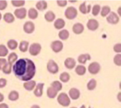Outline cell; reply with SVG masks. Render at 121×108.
Listing matches in <instances>:
<instances>
[{
  "label": "cell",
  "instance_id": "obj_36",
  "mask_svg": "<svg viewBox=\"0 0 121 108\" xmlns=\"http://www.w3.org/2000/svg\"><path fill=\"white\" fill-rule=\"evenodd\" d=\"M8 54V50L4 45H0V57H5Z\"/></svg>",
  "mask_w": 121,
  "mask_h": 108
},
{
  "label": "cell",
  "instance_id": "obj_33",
  "mask_svg": "<svg viewBox=\"0 0 121 108\" xmlns=\"http://www.w3.org/2000/svg\"><path fill=\"white\" fill-rule=\"evenodd\" d=\"M96 86L97 81L95 79H92L87 83V89L89 90H93L95 89Z\"/></svg>",
  "mask_w": 121,
  "mask_h": 108
},
{
  "label": "cell",
  "instance_id": "obj_2",
  "mask_svg": "<svg viewBox=\"0 0 121 108\" xmlns=\"http://www.w3.org/2000/svg\"><path fill=\"white\" fill-rule=\"evenodd\" d=\"M57 102L60 105L64 107H67L70 104V99L69 96L66 93L62 92L57 97Z\"/></svg>",
  "mask_w": 121,
  "mask_h": 108
},
{
  "label": "cell",
  "instance_id": "obj_25",
  "mask_svg": "<svg viewBox=\"0 0 121 108\" xmlns=\"http://www.w3.org/2000/svg\"><path fill=\"white\" fill-rule=\"evenodd\" d=\"M3 19L4 21H5L7 23H13L15 21V17L13 15V14L10 12H7L4 15Z\"/></svg>",
  "mask_w": 121,
  "mask_h": 108
},
{
  "label": "cell",
  "instance_id": "obj_16",
  "mask_svg": "<svg viewBox=\"0 0 121 108\" xmlns=\"http://www.w3.org/2000/svg\"><path fill=\"white\" fill-rule=\"evenodd\" d=\"M86 2H83L82 4L80 5L79 6V11H80V12L83 14H89L91 10V5L90 4H89L88 5L86 6Z\"/></svg>",
  "mask_w": 121,
  "mask_h": 108
},
{
  "label": "cell",
  "instance_id": "obj_38",
  "mask_svg": "<svg viewBox=\"0 0 121 108\" xmlns=\"http://www.w3.org/2000/svg\"><path fill=\"white\" fill-rule=\"evenodd\" d=\"M11 2L12 5H13L14 7H22L25 5V3H26V1H23V0H18V1H15V0H13V1H11Z\"/></svg>",
  "mask_w": 121,
  "mask_h": 108
},
{
  "label": "cell",
  "instance_id": "obj_46",
  "mask_svg": "<svg viewBox=\"0 0 121 108\" xmlns=\"http://www.w3.org/2000/svg\"><path fill=\"white\" fill-rule=\"evenodd\" d=\"M4 99V96L3 94H2L1 93H0V102H2Z\"/></svg>",
  "mask_w": 121,
  "mask_h": 108
},
{
  "label": "cell",
  "instance_id": "obj_9",
  "mask_svg": "<svg viewBox=\"0 0 121 108\" xmlns=\"http://www.w3.org/2000/svg\"><path fill=\"white\" fill-rule=\"evenodd\" d=\"M99 22L96 19L93 18L90 19L86 23V27H87V29H89L90 31H95L96 29H98V28H99Z\"/></svg>",
  "mask_w": 121,
  "mask_h": 108
},
{
  "label": "cell",
  "instance_id": "obj_11",
  "mask_svg": "<svg viewBox=\"0 0 121 108\" xmlns=\"http://www.w3.org/2000/svg\"><path fill=\"white\" fill-rule=\"evenodd\" d=\"M14 15L20 19H22L26 18L27 16V9L25 8H17L14 11Z\"/></svg>",
  "mask_w": 121,
  "mask_h": 108
},
{
  "label": "cell",
  "instance_id": "obj_1",
  "mask_svg": "<svg viewBox=\"0 0 121 108\" xmlns=\"http://www.w3.org/2000/svg\"><path fill=\"white\" fill-rule=\"evenodd\" d=\"M12 69L18 79L25 82L31 81L36 73L35 63L28 58L19 59L13 65Z\"/></svg>",
  "mask_w": 121,
  "mask_h": 108
},
{
  "label": "cell",
  "instance_id": "obj_3",
  "mask_svg": "<svg viewBox=\"0 0 121 108\" xmlns=\"http://www.w3.org/2000/svg\"><path fill=\"white\" fill-rule=\"evenodd\" d=\"M78 12L76 8L73 7H69L66 8L65 12V15L67 19L69 20L74 19L78 16Z\"/></svg>",
  "mask_w": 121,
  "mask_h": 108
},
{
  "label": "cell",
  "instance_id": "obj_18",
  "mask_svg": "<svg viewBox=\"0 0 121 108\" xmlns=\"http://www.w3.org/2000/svg\"><path fill=\"white\" fill-rule=\"evenodd\" d=\"M65 25H66V22H65V20L62 18L57 19L54 22V28L58 30L63 29L65 27Z\"/></svg>",
  "mask_w": 121,
  "mask_h": 108
},
{
  "label": "cell",
  "instance_id": "obj_6",
  "mask_svg": "<svg viewBox=\"0 0 121 108\" xmlns=\"http://www.w3.org/2000/svg\"><path fill=\"white\" fill-rule=\"evenodd\" d=\"M100 70V65L98 62H93L88 66V71L92 75H96L99 72Z\"/></svg>",
  "mask_w": 121,
  "mask_h": 108
},
{
  "label": "cell",
  "instance_id": "obj_34",
  "mask_svg": "<svg viewBox=\"0 0 121 108\" xmlns=\"http://www.w3.org/2000/svg\"><path fill=\"white\" fill-rule=\"evenodd\" d=\"M51 87L54 88V89L57 90V92L60 91L62 89L63 86L61 82L59 81H53L52 83H51Z\"/></svg>",
  "mask_w": 121,
  "mask_h": 108
},
{
  "label": "cell",
  "instance_id": "obj_35",
  "mask_svg": "<svg viewBox=\"0 0 121 108\" xmlns=\"http://www.w3.org/2000/svg\"><path fill=\"white\" fill-rule=\"evenodd\" d=\"M111 8L109 6L105 5L102 7L101 9V12H100V15L102 17H105L107 16L110 12H111Z\"/></svg>",
  "mask_w": 121,
  "mask_h": 108
},
{
  "label": "cell",
  "instance_id": "obj_32",
  "mask_svg": "<svg viewBox=\"0 0 121 108\" xmlns=\"http://www.w3.org/2000/svg\"><path fill=\"white\" fill-rule=\"evenodd\" d=\"M12 66H13V65L10 64L8 62H7V63L4 66L3 68L1 69L2 72L5 74H7V75L10 74L12 72Z\"/></svg>",
  "mask_w": 121,
  "mask_h": 108
},
{
  "label": "cell",
  "instance_id": "obj_30",
  "mask_svg": "<svg viewBox=\"0 0 121 108\" xmlns=\"http://www.w3.org/2000/svg\"><path fill=\"white\" fill-rule=\"evenodd\" d=\"M59 78L61 82H64V83H66V82H69L70 79V76L69 73L66 72H64L61 73L60 75Z\"/></svg>",
  "mask_w": 121,
  "mask_h": 108
},
{
  "label": "cell",
  "instance_id": "obj_4",
  "mask_svg": "<svg viewBox=\"0 0 121 108\" xmlns=\"http://www.w3.org/2000/svg\"><path fill=\"white\" fill-rule=\"evenodd\" d=\"M47 69L50 73L56 74L59 72V68L54 60L50 59L47 63Z\"/></svg>",
  "mask_w": 121,
  "mask_h": 108
},
{
  "label": "cell",
  "instance_id": "obj_44",
  "mask_svg": "<svg viewBox=\"0 0 121 108\" xmlns=\"http://www.w3.org/2000/svg\"><path fill=\"white\" fill-rule=\"evenodd\" d=\"M7 61L6 59L3 58H0V70L2 69L4 66L7 63Z\"/></svg>",
  "mask_w": 121,
  "mask_h": 108
},
{
  "label": "cell",
  "instance_id": "obj_24",
  "mask_svg": "<svg viewBox=\"0 0 121 108\" xmlns=\"http://www.w3.org/2000/svg\"><path fill=\"white\" fill-rule=\"evenodd\" d=\"M75 72L77 75L79 76H83L86 72V68L82 65H79L75 68Z\"/></svg>",
  "mask_w": 121,
  "mask_h": 108
},
{
  "label": "cell",
  "instance_id": "obj_5",
  "mask_svg": "<svg viewBox=\"0 0 121 108\" xmlns=\"http://www.w3.org/2000/svg\"><path fill=\"white\" fill-rule=\"evenodd\" d=\"M29 53L32 56H37L41 50V46L39 43H33L29 48Z\"/></svg>",
  "mask_w": 121,
  "mask_h": 108
},
{
  "label": "cell",
  "instance_id": "obj_51",
  "mask_svg": "<svg viewBox=\"0 0 121 108\" xmlns=\"http://www.w3.org/2000/svg\"><path fill=\"white\" fill-rule=\"evenodd\" d=\"M80 108H86V107H85V105H82L81 107H80Z\"/></svg>",
  "mask_w": 121,
  "mask_h": 108
},
{
  "label": "cell",
  "instance_id": "obj_53",
  "mask_svg": "<svg viewBox=\"0 0 121 108\" xmlns=\"http://www.w3.org/2000/svg\"><path fill=\"white\" fill-rule=\"evenodd\" d=\"M76 108V107H72V108Z\"/></svg>",
  "mask_w": 121,
  "mask_h": 108
},
{
  "label": "cell",
  "instance_id": "obj_17",
  "mask_svg": "<svg viewBox=\"0 0 121 108\" xmlns=\"http://www.w3.org/2000/svg\"><path fill=\"white\" fill-rule=\"evenodd\" d=\"M35 86H36V82L35 81H27L24 83L23 86L26 90H28V91H31L33 89L35 88Z\"/></svg>",
  "mask_w": 121,
  "mask_h": 108
},
{
  "label": "cell",
  "instance_id": "obj_8",
  "mask_svg": "<svg viewBox=\"0 0 121 108\" xmlns=\"http://www.w3.org/2000/svg\"><path fill=\"white\" fill-rule=\"evenodd\" d=\"M106 21L111 24L115 25L119 22V17L117 13L112 11L109 14V15L106 18Z\"/></svg>",
  "mask_w": 121,
  "mask_h": 108
},
{
  "label": "cell",
  "instance_id": "obj_15",
  "mask_svg": "<svg viewBox=\"0 0 121 108\" xmlns=\"http://www.w3.org/2000/svg\"><path fill=\"white\" fill-rule=\"evenodd\" d=\"M64 63H65V66L66 68L69 69H72L75 67L76 62L73 58L69 57L65 59Z\"/></svg>",
  "mask_w": 121,
  "mask_h": 108
},
{
  "label": "cell",
  "instance_id": "obj_21",
  "mask_svg": "<svg viewBox=\"0 0 121 108\" xmlns=\"http://www.w3.org/2000/svg\"><path fill=\"white\" fill-rule=\"evenodd\" d=\"M56 18V15L52 11H48L45 14L44 19L48 22H52L54 21Z\"/></svg>",
  "mask_w": 121,
  "mask_h": 108
},
{
  "label": "cell",
  "instance_id": "obj_20",
  "mask_svg": "<svg viewBox=\"0 0 121 108\" xmlns=\"http://www.w3.org/2000/svg\"><path fill=\"white\" fill-rule=\"evenodd\" d=\"M35 7L39 11H43L47 8V3L46 1H39L35 4Z\"/></svg>",
  "mask_w": 121,
  "mask_h": 108
},
{
  "label": "cell",
  "instance_id": "obj_48",
  "mask_svg": "<svg viewBox=\"0 0 121 108\" xmlns=\"http://www.w3.org/2000/svg\"><path fill=\"white\" fill-rule=\"evenodd\" d=\"M121 7H119V8H118V14H119V15H118V16H119H119H121V12H120V9H121Z\"/></svg>",
  "mask_w": 121,
  "mask_h": 108
},
{
  "label": "cell",
  "instance_id": "obj_37",
  "mask_svg": "<svg viewBox=\"0 0 121 108\" xmlns=\"http://www.w3.org/2000/svg\"><path fill=\"white\" fill-rule=\"evenodd\" d=\"M100 9H101V7L99 4H95V5H93L92 9V15L95 16H98V14L100 12Z\"/></svg>",
  "mask_w": 121,
  "mask_h": 108
},
{
  "label": "cell",
  "instance_id": "obj_23",
  "mask_svg": "<svg viewBox=\"0 0 121 108\" xmlns=\"http://www.w3.org/2000/svg\"><path fill=\"white\" fill-rule=\"evenodd\" d=\"M58 35L60 39L63 40V41H66L69 38L70 34L69 32L67 29H62V30L60 31Z\"/></svg>",
  "mask_w": 121,
  "mask_h": 108
},
{
  "label": "cell",
  "instance_id": "obj_26",
  "mask_svg": "<svg viewBox=\"0 0 121 108\" xmlns=\"http://www.w3.org/2000/svg\"><path fill=\"white\" fill-rule=\"evenodd\" d=\"M29 46V42L26 41H22L19 44V49L22 52H26L27 51Z\"/></svg>",
  "mask_w": 121,
  "mask_h": 108
},
{
  "label": "cell",
  "instance_id": "obj_52",
  "mask_svg": "<svg viewBox=\"0 0 121 108\" xmlns=\"http://www.w3.org/2000/svg\"><path fill=\"white\" fill-rule=\"evenodd\" d=\"M77 1H70V2H76Z\"/></svg>",
  "mask_w": 121,
  "mask_h": 108
},
{
  "label": "cell",
  "instance_id": "obj_49",
  "mask_svg": "<svg viewBox=\"0 0 121 108\" xmlns=\"http://www.w3.org/2000/svg\"><path fill=\"white\" fill-rule=\"evenodd\" d=\"M120 95H121V93L119 92V93H118V99H119V102H121L120 100H119V97H120Z\"/></svg>",
  "mask_w": 121,
  "mask_h": 108
},
{
  "label": "cell",
  "instance_id": "obj_12",
  "mask_svg": "<svg viewBox=\"0 0 121 108\" xmlns=\"http://www.w3.org/2000/svg\"><path fill=\"white\" fill-rule=\"evenodd\" d=\"M44 86V83H39L35 87L34 90V95L36 97H41L43 94V88Z\"/></svg>",
  "mask_w": 121,
  "mask_h": 108
},
{
  "label": "cell",
  "instance_id": "obj_13",
  "mask_svg": "<svg viewBox=\"0 0 121 108\" xmlns=\"http://www.w3.org/2000/svg\"><path fill=\"white\" fill-rule=\"evenodd\" d=\"M84 29H85V27L81 23H74L72 27V31L76 35L82 34L84 31Z\"/></svg>",
  "mask_w": 121,
  "mask_h": 108
},
{
  "label": "cell",
  "instance_id": "obj_7",
  "mask_svg": "<svg viewBox=\"0 0 121 108\" xmlns=\"http://www.w3.org/2000/svg\"><path fill=\"white\" fill-rule=\"evenodd\" d=\"M50 47L52 50L55 53H59L62 50L63 48V43L60 41H54L52 42Z\"/></svg>",
  "mask_w": 121,
  "mask_h": 108
},
{
  "label": "cell",
  "instance_id": "obj_50",
  "mask_svg": "<svg viewBox=\"0 0 121 108\" xmlns=\"http://www.w3.org/2000/svg\"><path fill=\"white\" fill-rule=\"evenodd\" d=\"M1 19H2V14H1V13L0 12V21H1Z\"/></svg>",
  "mask_w": 121,
  "mask_h": 108
},
{
  "label": "cell",
  "instance_id": "obj_14",
  "mask_svg": "<svg viewBox=\"0 0 121 108\" xmlns=\"http://www.w3.org/2000/svg\"><path fill=\"white\" fill-rule=\"evenodd\" d=\"M69 95L72 99L77 100L80 97V92L79 89L77 88H72L69 91Z\"/></svg>",
  "mask_w": 121,
  "mask_h": 108
},
{
  "label": "cell",
  "instance_id": "obj_42",
  "mask_svg": "<svg viewBox=\"0 0 121 108\" xmlns=\"http://www.w3.org/2000/svg\"><path fill=\"white\" fill-rule=\"evenodd\" d=\"M57 4L58 6L60 7H65V6L67 5V1L66 0H57Z\"/></svg>",
  "mask_w": 121,
  "mask_h": 108
},
{
  "label": "cell",
  "instance_id": "obj_22",
  "mask_svg": "<svg viewBox=\"0 0 121 108\" xmlns=\"http://www.w3.org/2000/svg\"><path fill=\"white\" fill-rule=\"evenodd\" d=\"M39 13L37 10L34 8H30L28 11V16L31 19H35L38 17Z\"/></svg>",
  "mask_w": 121,
  "mask_h": 108
},
{
  "label": "cell",
  "instance_id": "obj_40",
  "mask_svg": "<svg viewBox=\"0 0 121 108\" xmlns=\"http://www.w3.org/2000/svg\"><path fill=\"white\" fill-rule=\"evenodd\" d=\"M113 50H114V52H115L116 53L120 54L121 52V43H116L114 45V46H113Z\"/></svg>",
  "mask_w": 121,
  "mask_h": 108
},
{
  "label": "cell",
  "instance_id": "obj_39",
  "mask_svg": "<svg viewBox=\"0 0 121 108\" xmlns=\"http://www.w3.org/2000/svg\"><path fill=\"white\" fill-rule=\"evenodd\" d=\"M113 62L118 66H121V54H118L113 58Z\"/></svg>",
  "mask_w": 121,
  "mask_h": 108
},
{
  "label": "cell",
  "instance_id": "obj_31",
  "mask_svg": "<svg viewBox=\"0 0 121 108\" xmlns=\"http://www.w3.org/2000/svg\"><path fill=\"white\" fill-rule=\"evenodd\" d=\"M18 59V55L15 52H11L8 56V62L10 64L15 63Z\"/></svg>",
  "mask_w": 121,
  "mask_h": 108
},
{
  "label": "cell",
  "instance_id": "obj_10",
  "mask_svg": "<svg viewBox=\"0 0 121 108\" xmlns=\"http://www.w3.org/2000/svg\"><path fill=\"white\" fill-rule=\"evenodd\" d=\"M23 30L26 34H32L35 30V25L31 21H27L23 25Z\"/></svg>",
  "mask_w": 121,
  "mask_h": 108
},
{
  "label": "cell",
  "instance_id": "obj_43",
  "mask_svg": "<svg viewBox=\"0 0 121 108\" xmlns=\"http://www.w3.org/2000/svg\"><path fill=\"white\" fill-rule=\"evenodd\" d=\"M7 81L4 78H0V88H3L7 85Z\"/></svg>",
  "mask_w": 121,
  "mask_h": 108
},
{
  "label": "cell",
  "instance_id": "obj_41",
  "mask_svg": "<svg viewBox=\"0 0 121 108\" xmlns=\"http://www.w3.org/2000/svg\"><path fill=\"white\" fill-rule=\"evenodd\" d=\"M7 5H8V4H7V1L0 0V10H4L7 7Z\"/></svg>",
  "mask_w": 121,
  "mask_h": 108
},
{
  "label": "cell",
  "instance_id": "obj_27",
  "mask_svg": "<svg viewBox=\"0 0 121 108\" xmlns=\"http://www.w3.org/2000/svg\"><path fill=\"white\" fill-rule=\"evenodd\" d=\"M58 92L52 87H49L47 90V95L49 98L54 99L57 95Z\"/></svg>",
  "mask_w": 121,
  "mask_h": 108
},
{
  "label": "cell",
  "instance_id": "obj_28",
  "mask_svg": "<svg viewBox=\"0 0 121 108\" xmlns=\"http://www.w3.org/2000/svg\"><path fill=\"white\" fill-rule=\"evenodd\" d=\"M8 99L11 101H15L18 99L19 93L16 90H11L8 95Z\"/></svg>",
  "mask_w": 121,
  "mask_h": 108
},
{
  "label": "cell",
  "instance_id": "obj_29",
  "mask_svg": "<svg viewBox=\"0 0 121 108\" xmlns=\"http://www.w3.org/2000/svg\"><path fill=\"white\" fill-rule=\"evenodd\" d=\"M17 41L15 39H9L7 42V46L11 50H15L17 49L18 46Z\"/></svg>",
  "mask_w": 121,
  "mask_h": 108
},
{
  "label": "cell",
  "instance_id": "obj_47",
  "mask_svg": "<svg viewBox=\"0 0 121 108\" xmlns=\"http://www.w3.org/2000/svg\"><path fill=\"white\" fill-rule=\"evenodd\" d=\"M31 108H40V107L37 104H34V105L31 107Z\"/></svg>",
  "mask_w": 121,
  "mask_h": 108
},
{
  "label": "cell",
  "instance_id": "obj_45",
  "mask_svg": "<svg viewBox=\"0 0 121 108\" xmlns=\"http://www.w3.org/2000/svg\"><path fill=\"white\" fill-rule=\"evenodd\" d=\"M0 108H9L8 104L6 103H1L0 104Z\"/></svg>",
  "mask_w": 121,
  "mask_h": 108
},
{
  "label": "cell",
  "instance_id": "obj_19",
  "mask_svg": "<svg viewBox=\"0 0 121 108\" xmlns=\"http://www.w3.org/2000/svg\"><path fill=\"white\" fill-rule=\"evenodd\" d=\"M91 59V56L89 54H81L78 56V61L79 63L82 64H85L87 61H90Z\"/></svg>",
  "mask_w": 121,
  "mask_h": 108
}]
</instances>
